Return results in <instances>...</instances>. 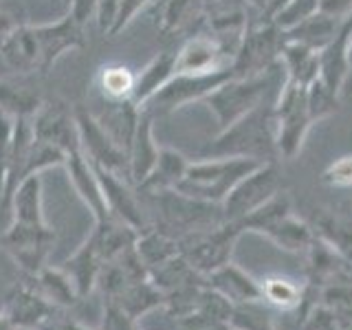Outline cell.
I'll list each match as a JSON object with an SVG mask.
<instances>
[{"instance_id":"6da1fadb","label":"cell","mask_w":352,"mask_h":330,"mask_svg":"<svg viewBox=\"0 0 352 330\" xmlns=\"http://www.w3.org/2000/svg\"><path fill=\"white\" fill-rule=\"evenodd\" d=\"M273 104H260L236 124L220 130L216 139L203 146L201 159H251L258 163H275L280 152Z\"/></svg>"},{"instance_id":"7a4b0ae2","label":"cell","mask_w":352,"mask_h":330,"mask_svg":"<svg viewBox=\"0 0 352 330\" xmlns=\"http://www.w3.org/2000/svg\"><path fill=\"white\" fill-rule=\"evenodd\" d=\"M282 71L284 66L282 62H278L267 73L253 77H231L225 84H220L216 91L209 93L203 102L216 115L220 130L236 124L240 117H245L260 104H267V95L271 93V88H282L286 82V77L284 80L278 77Z\"/></svg>"},{"instance_id":"3957f363","label":"cell","mask_w":352,"mask_h":330,"mask_svg":"<svg viewBox=\"0 0 352 330\" xmlns=\"http://www.w3.org/2000/svg\"><path fill=\"white\" fill-rule=\"evenodd\" d=\"M258 161L251 159H201L190 163L183 181L176 190L198 201L220 205L227 194L258 168Z\"/></svg>"},{"instance_id":"277c9868","label":"cell","mask_w":352,"mask_h":330,"mask_svg":"<svg viewBox=\"0 0 352 330\" xmlns=\"http://www.w3.org/2000/svg\"><path fill=\"white\" fill-rule=\"evenodd\" d=\"M238 225L242 231H256V234L267 236L280 249L291 253H306L315 240L313 227L291 214L289 198L282 194L273 196L269 203H264Z\"/></svg>"},{"instance_id":"5b68a950","label":"cell","mask_w":352,"mask_h":330,"mask_svg":"<svg viewBox=\"0 0 352 330\" xmlns=\"http://www.w3.org/2000/svg\"><path fill=\"white\" fill-rule=\"evenodd\" d=\"M275 135H278V152L284 159H293L302 150L304 139L313 126V115L308 110L306 86L286 80L273 104Z\"/></svg>"},{"instance_id":"8992f818","label":"cell","mask_w":352,"mask_h":330,"mask_svg":"<svg viewBox=\"0 0 352 330\" xmlns=\"http://www.w3.org/2000/svg\"><path fill=\"white\" fill-rule=\"evenodd\" d=\"M152 201L157 205L163 220V227L159 229L168 231L170 236L172 229H179V236L176 238H183L187 234H192V231H201L225 223L220 205L198 201V198L185 196L179 190L152 194Z\"/></svg>"},{"instance_id":"52a82bcc","label":"cell","mask_w":352,"mask_h":330,"mask_svg":"<svg viewBox=\"0 0 352 330\" xmlns=\"http://www.w3.org/2000/svg\"><path fill=\"white\" fill-rule=\"evenodd\" d=\"M284 31L267 16V22L242 29V38L231 60L234 77H253L273 69L280 62Z\"/></svg>"},{"instance_id":"ba28073f","label":"cell","mask_w":352,"mask_h":330,"mask_svg":"<svg viewBox=\"0 0 352 330\" xmlns=\"http://www.w3.org/2000/svg\"><path fill=\"white\" fill-rule=\"evenodd\" d=\"M242 234L245 231L238 223H220L216 227L192 231V234L179 238V245L183 258L207 278L212 271L231 262V251Z\"/></svg>"},{"instance_id":"9c48e42d","label":"cell","mask_w":352,"mask_h":330,"mask_svg":"<svg viewBox=\"0 0 352 330\" xmlns=\"http://www.w3.org/2000/svg\"><path fill=\"white\" fill-rule=\"evenodd\" d=\"M231 77H234L231 66H225V69H218V71H209V73H176L172 80L150 99L148 102L150 108L146 110L159 113V115L176 113V110H181L194 102H203L209 93L216 91L220 84H225Z\"/></svg>"},{"instance_id":"30bf717a","label":"cell","mask_w":352,"mask_h":330,"mask_svg":"<svg viewBox=\"0 0 352 330\" xmlns=\"http://www.w3.org/2000/svg\"><path fill=\"white\" fill-rule=\"evenodd\" d=\"M280 176L275 163H262L251 174H247L234 190L227 194V198L220 203L225 223H240L264 203H269L273 196L280 192Z\"/></svg>"},{"instance_id":"8fae6325","label":"cell","mask_w":352,"mask_h":330,"mask_svg":"<svg viewBox=\"0 0 352 330\" xmlns=\"http://www.w3.org/2000/svg\"><path fill=\"white\" fill-rule=\"evenodd\" d=\"M73 110H75L77 135H80V152L93 165H97V168L121 174L130 181L128 152L121 150L113 141V137L108 135L106 128L93 115V110H88L84 106H75Z\"/></svg>"},{"instance_id":"7c38bea8","label":"cell","mask_w":352,"mask_h":330,"mask_svg":"<svg viewBox=\"0 0 352 330\" xmlns=\"http://www.w3.org/2000/svg\"><path fill=\"white\" fill-rule=\"evenodd\" d=\"M93 168H95V174L99 179V185H102L104 198H106L108 216L128 225L130 229H135L137 234L146 231L148 229L146 214H143V207L139 203L135 190H132V183L121 174L97 168V165H93Z\"/></svg>"},{"instance_id":"4fadbf2b","label":"cell","mask_w":352,"mask_h":330,"mask_svg":"<svg viewBox=\"0 0 352 330\" xmlns=\"http://www.w3.org/2000/svg\"><path fill=\"white\" fill-rule=\"evenodd\" d=\"M5 247L11 253L22 271L36 275L47 260V253L53 245V231L47 225H20L11 223L5 231Z\"/></svg>"},{"instance_id":"5bb4252c","label":"cell","mask_w":352,"mask_h":330,"mask_svg":"<svg viewBox=\"0 0 352 330\" xmlns=\"http://www.w3.org/2000/svg\"><path fill=\"white\" fill-rule=\"evenodd\" d=\"M33 137L53 143L66 154L80 152V135H77L75 110L64 104H42L40 110L31 117Z\"/></svg>"},{"instance_id":"9a60e30c","label":"cell","mask_w":352,"mask_h":330,"mask_svg":"<svg viewBox=\"0 0 352 330\" xmlns=\"http://www.w3.org/2000/svg\"><path fill=\"white\" fill-rule=\"evenodd\" d=\"M82 27L71 14L62 16L55 22L36 25V36L40 44V73H49L51 66L58 62L64 53L84 47Z\"/></svg>"},{"instance_id":"2e32d148","label":"cell","mask_w":352,"mask_h":330,"mask_svg":"<svg viewBox=\"0 0 352 330\" xmlns=\"http://www.w3.org/2000/svg\"><path fill=\"white\" fill-rule=\"evenodd\" d=\"M55 311L58 308L36 289V284L25 282L11 293L5 315L16 330H29V328L40 330L44 324L53 322Z\"/></svg>"},{"instance_id":"e0dca14e","label":"cell","mask_w":352,"mask_h":330,"mask_svg":"<svg viewBox=\"0 0 352 330\" xmlns=\"http://www.w3.org/2000/svg\"><path fill=\"white\" fill-rule=\"evenodd\" d=\"M227 42L212 36H192L176 53V73H209L231 66Z\"/></svg>"},{"instance_id":"ac0fdd59","label":"cell","mask_w":352,"mask_h":330,"mask_svg":"<svg viewBox=\"0 0 352 330\" xmlns=\"http://www.w3.org/2000/svg\"><path fill=\"white\" fill-rule=\"evenodd\" d=\"M0 58L18 75L40 71V44L36 27L16 25L14 29H9L0 42Z\"/></svg>"},{"instance_id":"d6986e66","label":"cell","mask_w":352,"mask_h":330,"mask_svg":"<svg viewBox=\"0 0 352 330\" xmlns=\"http://www.w3.org/2000/svg\"><path fill=\"white\" fill-rule=\"evenodd\" d=\"M207 286L212 291H216L218 295H223L225 300L234 306L262 300L260 280H256L253 275H249L245 269H240L234 262H227L220 269L209 273Z\"/></svg>"},{"instance_id":"ffe728a7","label":"cell","mask_w":352,"mask_h":330,"mask_svg":"<svg viewBox=\"0 0 352 330\" xmlns=\"http://www.w3.org/2000/svg\"><path fill=\"white\" fill-rule=\"evenodd\" d=\"M66 172L71 176V183L75 187V192L80 194L84 205L88 207V212L95 216V223H102L108 220V207H106V198L102 192V185L95 174L93 163L88 161L82 152H71L69 159L64 163Z\"/></svg>"},{"instance_id":"44dd1931","label":"cell","mask_w":352,"mask_h":330,"mask_svg":"<svg viewBox=\"0 0 352 330\" xmlns=\"http://www.w3.org/2000/svg\"><path fill=\"white\" fill-rule=\"evenodd\" d=\"M159 152L161 148L157 146V141H154V132H152V113L146 108H141L139 124L128 148V165H130L132 185L139 187L148 179L150 172L154 170V165L159 161Z\"/></svg>"},{"instance_id":"7402d4cb","label":"cell","mask_w":352,"mask_h":330,"mask_svg":"<svg viewBox=\"0 0 352 330\" xmlns=\"http://www.w3.org/2000/svg\"><path fill=\"white\" fill-rule=\"evenodd\" d=\"M350 31H352V18L344 22V27L337 33V38L330 42L324 51H319V80L337 95L350 71V60H348Z\"/></svg>"},{"instance_id":"603a6c76","label":"cell","mask_w":352,"mask_h":330,"mask_svg":"<svg viewBox=\"0 0 352 330\" xmlns=\"http://www.w3.org/2000/svg\"><path fill=\"white\" fill-rule=\"evenodd\" d=\"M11 223L20 225H47L42 212V179L40 174H31L22 179L7 203Z\"/></svg>"},{"instance_id":"cb8c5ba5","label":"cell","mask_w":352,"mask_h":330,"mask_svg":"<svg viewBox=\"0 0 352 330\" xmlns=\"http://www.w3.org/2000/svg\"><path fill=\"white\" fill-rule=\"evenodd\" d=\"M176 75V53H159L143 66L135 80L132 102L139 108H146L150 99Z\"/></svg>"},{"instance_id":"d4e9b609","label":"cell","mask_w":352,"mask_h":330,"mask_svg":"<svg viewBox=\"0 0 352 330\" xmlns=\"http://www.w3.org/2000/svg\"><path fill=\"white\" fill-rule=\"evenodd\" d=\"M262 286V302L269 308L282 313L300 311L306 306L308 300V284L297 282L289 275H269V278L260 280Z\"/></svg>"},{"instance_id":"484cf974","label":"cell","mask_w":352,"mask_h":330,"mask_svg":"<svg viewBox=\"0 0 352 330\" xmlns=\"http://www.w3.org/2000/svg\"><path fill=\"white\" fill-rule=\"evenodd\" d=\"M344 22L346 20L330 18V16L322 14V11H317L315 16L302 20L300 25L286 29L284 38L319 53V51H324L328 44L337 38V33L341 31V27H344Z\"/></svg>"},{"instance_id":"4316f807","label":"cell","mask_w":352,"mask_h":330,"mask_svg":"<svg viewBox=\"0 0 352 330\" xmlns=\"http://www.w3.org/2000/svg\"><path fill=\"white\" fill-rule=\"evenodd\" d=\"M187 168H190V161H187L181 152L170 150V148H161L157 165H154V170L150 172L148 179L139 185V190L150 196L159 194V192L176 190L179 183L183 181Z\"/></svg>"},{"instance_id":"83f0119b","label":"cell","mask_w":352,"mask_h":330,"mask_svg":"<svg viewBox=\"0 0 352 330\" xmlns=\"http://www.w3.org/2000/svg\"><path fill=\"white\" fill-rule=\"evenodd\" d=\"M280 62L284 66L286 80L289 82H295L300 86H311L319 77V53L286 38L280 51Z\"/></svg>"},{"instance_id":"f1b7e54d","label":"cell","mask_w":352,"mask_h":330,"mask_svg":"<svg viewBox=\"0 0 352 330\" xmlns=\"http://www.w3.org/2000/svg\"><path fill=\"white\" fill-rule=\"evenodd\" d=\"M102 267H104V260L99 258V253L88 240L73 253V258H69L62 264V269L73 280L80 297H86L97 286Z\"/></svg>"},{"instance_id":"f546056e","label":"cell","mask_w":352,"mask_h":330,"mask_svg":"<svg viewBox=\"0 0 352 330\" xmlns=\"http://www.w3.org/2000/svg\"><path fill=\"white\" fill-rule=\"evenodd\" d=\"M135 251L139 260L143 262V267L150 271L154 267H159V264L168 262L170 258L179 256L181 245H179V238L170 236L168 231L148 227L146 231H141L137 236Z\"/></svg>"},{"instance_id":"4dcf8cb0","label":"cell","mask_w":352,"mask_h":330,"mask_svg":"<svg viewBox=\"0 0 352 330\" xmlns=\"http://www.w3.org/2000/svg\"><path fill=\"white\" fill-rule=\"evenodd\" d=\"M108 300H115L132 319H139L143 315H148L150 311H154V308L163 306L165 293L150 278H143L139 282H132L130 286H126L117 297H108Z\"/></svg>"},{"instance_id":"1f68e13d","label":"cell","mask_w":352,"mask_h":330,"mask_svg":"<svg viewBox=\"0 0 352 330\" xmlns=\"http://www.w3.org/2000/svg\"><path fill=\"white\" fill-rule=\"evenodd\" d=\"M31 280H33V284H36V289L47 297L55 308L73 306L77 300H82L80 293H77V289H75L73 280L66 275V271L62 267L51 269L44 264L36 275H31Z\"/></svg>"},{"instance_id":"d6a6232c","label":"cell","mask_w":352,"mask_h":330,"mask_svg":"<svg viewBox=\"0 0 352 330\" xmlns=\"http://www.w3.org/2000/svg\"><path fill=\"white\" fill-rule=\"evenodd\" d=\"M42 104V97L33 88L18 82L0 80V113L9 115L11 119H31Z\"/></svg>"},{"instance_id":"836d02e7","label":"cell","mask_w":352,"mask_h":330,"mask_svg":"<svg viewBox=\"0 0 352 330\" xmlns=\"http://www.w3.org/2000/svg\"><path fill=\"white\" fill-rule=\"evenodd\" d=\"M315 238L324 240L326 245L337 249L341 256L352 260V223L333 212H319L313 220Z\"/></svg>"},{"instance_id":"e575fe53","label":"cell","mask_w":352,"mask_h":330,"mask_svg":"<svg viewBox=\"0 0 352 330\" xmlns=\"http://www.w3.org/2000/svg\"><path fill=\"white\" fill-rule=\"evenodd\" d=\"M229 330H275L271 308L262 300L234 306L229 317Z\"/></svg>"},{"instance_id":"d590c367","label":"cell","mask_w":352,"mask_h":330,"mask_svg":"<svg viewBox=\"0 0 352 330\" xmlns=\"http://www.w3.org/2000/svg\"><path fill=\"white\" fill-rule=\"evenodd\" d=\"M66 159H69V154H66L62 148L53 146V143H47V141H40L33 137L31 141V148L27 152V161H25V168H22V179H27L31 174H40L49 168H55V165H64Z\"/></svg>"},{"instance_id":"8d00e7d4","label":"cell","mask_w":352,"mask_h":330,"mask_svg":"<svg viewBox=\"0 0 352 330\" xmlns=\"http://www.w3.org/2000/svg\"><path fill=\"white\" fill-rule=\"evenodd\" d=\"M137 75L128 66H106L99 73V88L106 99L119 102V99H132Z\"/></svg>"},{"instance_id":"74e56055","label":"cell","mask_w":352,"mask_h":330,"mask_svg":"<svg viewBox=\"0 0 352 330\" xmlns=\"http://www.w3.org/2000/svg\"><path fill=\"white\" fill-rule=\"evenodd\" d=\"M203 0H165L161 9V29L165 33L181 31L201 14Z\"/></svg>"},{"instance_id":"f35d334b","label":"cell","mask_w":352,"mask_h":330,"mask_svg":"<svg viewBox=\"0 0 352 330\" xmlns=\"http://www.w3.org/2000/svg\"><path fill=\"white\" fill-rule=\"evenodd\" d=\"M319 293V304H324L333 313H337L341 319H346L352 324V280L344 278L337 282H330L317 291Z\"/></svg>"},{"instance_id":"ab89813d","label":"cell","mask_w":352,"mask_h":330,"mask_svg":"<svg viewBox=\"0 0 352 330\" xmlns=\"http://www.w3.org/2000/svg\"><path fill=\"white\" fill-rule=\"evenodd\" d=\"M319 11V0H289L278 14L271 16V20L278 25L282 31L300 25L302 20L315 16Z\"/></svg>"},{"instance_id":"60d3db41","label":"cell","mask_w":352,"mask_h":330,"mask_svg":"<svg viewBox=\"0 0 352 330\" xmlns=\"http://www.w3.org/2000/svg\"><path fill=\"white\" fill-rule=\"evenodd\" d=\"M306 97H308V110H311L315 121L333 113L337 106V99H339V95L330 91L319 77L311 86H306Z\"/></svg>"},{"instance_id":"b9f144b4","label":"cell","mask_w":352,"mask_h":330,"mask_svg":"<svg viewBox=\"0 0 352 330\" xmlns=\"http://www.w3.org/2000/svg\"><path fill=\"white\" fill-rule=\"evenodd\" d=\"M322 181L333 190H352V154L330 163L322 174Z\"/></svg>"},{"instance_id":"7bdbcfd3","label":"cell","mask_w":352,"mask_h":330,"mask_svg":"<svg viewBox=\"0 0 352 330\" xmlns=\"http://www.w3.org/2000/svg\"><path fill=\"white\" fill-rule=\"evenodd\" d=\"M11 137H14V119L5 113H0V196H3L5 183H7Z\"/></svg>"},{"instance_id":"ee69618b","label":"cell","mask_w":352,"mask_h":330,"mask_svg":"<svg viewBox=\"0 0 352 330\" xmlns=\"http://www.w3.org/2000/svg\"><path fill=\"white\" fill-rule=\"evenodd\" d=\"M99 330H137V319H132L115 300H106L104 319Z\"/></svg>"},{"instance_id":"f6af8a7d","label":"cell","mask_w":352,"mask_h":330,"mask_svg":"<svg viewBox=\"0 0 352 330\" xmlns=\"http://www.w3.org/2000/svg\"><path fill=\"white\" fill-rule=\"evenodd\" d=\"M152 0H119V11H117V18H115V25L110 29L108 36H117L121 29H126L132 18H135L143 7H148Z\"/></svg>"},{"instance_id":"bcb514c9","label":"cell","mask_w":352,"mask_h":330,"mask_svg":"<svg viewBox=\"0 0 352 330\" xmlns=\"http://www.w3.org/2000/svg\"><path fill=\"white\" fill-rule=\"evenodd\" d=\"M117 11H119V0H97L95 18H97L99 29L104 33H110V29H113Z\"/></svg>"},{"instance_id":"7dc6e473","label":"cell","mask_w":352,"mask_h":330,"mask_svg":"<svg viewBox=\"0 0 352 330\" xmlns=\"http://www.w3.org/2000/svg\"><path fill=\"white\" fill-rule=\"evenodd\" d=\"M319 11L330 18L348 20L352 18V0H319Z\"/></svg>"},{"instance_id":"c3c4849f","label":"cell","mask_w":352,"mask_h":330,"mask_svg":"<svg viewBox=\"0 0 352 330\" xmlns=\"http://www.w3.org/2000/svg\"><path fill=\"white\" fill-rule=\"evenodd\" d=\"M66 5H69V14L80 22V25H86L88 20L95 18L97 0H66Z\"/></svg>"},{"instance_id":"681fc988","label":"cell","mask_w":352,"mask_h":330,"mask_svg":"<svg viewBox=\"0 0 352 330\" xmlns=\"http://www.w3.org/2000/svg\"><path fill=\"white\" fill-rule=\"evenodd\" d=\"M339 97H352V66H350V71H348V75H346L344 84H341Z\"/></svg>"},{"instance_id":"f907efd6","label":"cell","mask_w":352,"mask_h":330,"mask_svg":"<svg viewBox=\"0 0 352 330\" xmlns=\"http://www.w3.org/2000/svg\"><path fill=\"white\" fill-rule=\"evenodd\" d=\"M247 5H251L253 9H258V11H262L264 16H267V9H269V5H271V0H245Z\"/></svg>"},{"instance_id":"816d5d0a","label":"cell","mask_w":352,"mask_h":330,"mask_svg":"<svg viewBox=\"0 0 352 330\" xmlns=\"http://www.w3.org/2000/svg\"><path fill=\"white\" fill-rule=\"evenodd\" d=\"M286 3H289V0H271V5H269V9H267V16H269V18L275 16Z\"/></svg>"},{"instance_id":"f5cc1de1","label":"cell","mask_w":352,"mask_h":330,"mask_svg":"<svg viewBox=\"0 0 352 330\" xmlns=\"http://www.w3.org/2000/svg\"><path fill=\"white\" fill-rule=\"evenodd\" d=\"M58 326H60V330H93V328H88L84 324H77V322H62Z\"/></svg>"},{"instance_id":"db71d44e","label":"cell","mask_w":352,"mask_h":330,"mask_svg":"<svg viewBox=\"0 0 352 330\" xmlns=\"http://www.w3.org/2000/svg\"><path fill=\"white\" fill-rule=\"evenodd\" d=\"M14 27H16V25H14V22L9 20V16L0 14V33H3V36H5V33H7L9 29H14Z\"/></svg>"},{"instance_id":"11a10c76","label":"cell","mask_w":352,"mask_h":330,"mask_svg":"<svg viewBox=\"0 0 352 330\" xmlns=\"http://www.w3.org/2000/svg\"><path fill=\"white\" fill-rule=\"evenodd\" d=\"M0 330H16L14 326H11V322L7 319L5 313H0Z\"/></svg>"},{"instance_id":"9f6ffc18","label":"cell","mask_w":352,"mask_h":330,"mask_svg":"<svg viewBox=\"0 0 352 330\" xmlns=\"http://www.w3.org/2000/svg\"><path fill=\"white\" fill-rule=\"evenodd\" d=\"M40 330H60V326L58 324H55V322H49V324H44Z\"/></svg>"},{"instance_id":"6f0895ef","label":"cell","mask_w":352,"mask_h":330,"mask_svg":"<svg viewBox=\"0 0 352 330\" xmlns=\"http://www.w3.org/2000/svg\"><path fill=\"white\" fill-rule=\"evenodd\" d=\"M348 60H350V66H352V31H350V42H348Z\"/></svg>"},{"instance_id":"680465c9","label":"cell","mask_w":352,"mask_h":330,"mask_svg":"<svg viewBox=\"0 0 352 330\" xmlns=\"http://www.w3.org/2000/svg\"><path fill=\"white\" fill-rule=\"evenodd\" d=\"M346 330H352V324H348V326H346Z\"/></svg>"},{"instance_id":"91938a15","label":"cell","mask_w":352,"mask_h":330,"mask_svg":"<svg viewBox=\"0 0 352 330\" xmlns=\"http://www.w3.org/2000/svg\"><path fill=\"white\" fill-rule=\"evenodd\" d=\"M55 3H62V0H55Z\"/></svg>"},{"instance_id":"94428289","label":"cell","mask_w":352,"mask_h":330,"mask_svg":"<svg viewBox=\"0 0 352 330\" xmlns=\"http://www.w3.org/2000/svg\"><path fill=\"white\" fill-rule=\"evenodd\" d=\"M137 330H141V328H139V326H137Z\"/></svg>"}]
</instances>
